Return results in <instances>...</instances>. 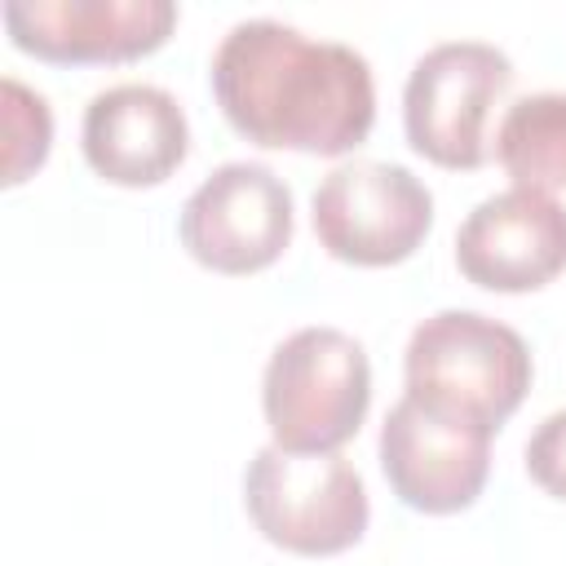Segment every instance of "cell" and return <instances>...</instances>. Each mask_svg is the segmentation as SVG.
<instances>
[{"mask_svg":"<svg viewBox=\"0 0 566 566\" xmlns=\"http://www.w3.org/2000/svg\"><path fill=\"white\" fill-rule=\"evenodd\" d=\"M181 248L212 274H256L292 243V190L252 159H230L181 203Z\"/></svg>","mask_w":566,"mask_h":566,"instance_id":"obj_7","label":"cell"},{"mask_svg":"<svg viewBox=\"0 0 566 566\" xmlns=\"http://www.w3.org/2000/svg\"><path fill=\"white\" fill-rule=\"evenodd\" d=\"M0 124H4V186H18L49 159L53 111L35 88L4 75V84H0Z\"/></svg>","mask_w":566,"mask_h":566,"instance_id":"obj_13","label":"cell"},{"mask_svg":"<svg viewBox=\"0 0 566 566\" xmlns=\"http://www.w3.org/2000/svg\"><path fill=\"white\" fill-rule=\"evenodd\" d=\"M13 49L53 66L133 62L155 53L172 27V0H9L0 9Z\"/></svg>","mask_w":566,"mask_h":566,"instance_id":"obj_9","label":"cell"},{"mask_svg":"<svg viewBox=\"0 0 566 566\" xmlns=\"http://www.w3.org/2000/svg\"><path fill=\"white\" fill-rule=\"evenodd\" d=\"M455 265L486 292H535L566 270V203L509 186L486 195L455 230Z\"/></svg>","mask_w":566,"mask_h":566,"instance_id":"obj_10","label":"cell"},{"mask_svg":"<svg viewBox=\"0 0 566 566\" xmlns=\"http://www.w3.org/2000/svg\"><path fill=\"white\" fill-rule=\"evenodd\" d=\"M491 438L495 429L402 394L380 424L385 482L416 513H429V517L460 513L486 486Z\"/></svg>","mask_w":566,"mask_h":566,"instance_id":"obj_8","label":"cell"},{"mask_svg":"<svg viewBox=\"0 0 566 566\" xmlns=\"http://www.w3.org/2000/svg\"><path fill=\"white\" fill-rule=\"evenodd\" d=\"M80 146L102 181L142 190L168 181L181 168L190 150V124L168 88L128 80L88 97Z\"/></svg>","mask_w":566,"mask_h":566,"instance_id":"obj_11","label":"cell"},{"mask_svg":"<svg viewBox=\"0 0 566 566\" xmlns=\"http://www.w3.org/2000/svg\"><path fill=\"white\" fill-rule=\"evenodd\" d=\"M495 159L526 190L566 186V93H526L517 97L495 128Z\"/></svg>","mask_w":566,"mask_h":566,"instance_id":"obj_12","label":"cell"},{"mask_svg":"<svg viewBox=\"0 0 566 566\" xmlns=\"http://www.w3.org/2000/svg\"><path fill=\"white\" fill-rule=\"evenodd\" d=\"M522 455H526L531 482L539 491H548L553 500H566V407L535 424Z\"/></svg>","mask_w":566,"mask_h":566,"instance_id":"obj_14","label":"cell"},{"mask_svg":"<svg viewBox=\"0 0 566 566\" xmlns=\"http://www.w3.org/2000/svg\"><path fill=\"white\" fill-rule=\"evenodd\" d=\"M371 363L340 327H296L261 376V411L274 447L292 455L340 451L367 420Z\"/></svg>","mask_w":566,"mask_h":566,"instance_id":"obj_2","label":"cell"},{"mask_svg":"<svg viewBox=\"0 0 566 566\" xmlns=\"http://www.w3.org/2000/svg\"><path fill=\"white\" fill-rule=\"evenodd\" d=\"M243 509L274 548L296 557L345 553L371 522L367 486L340 451L292 455L274 442L243 469Z\"/></svg>","mask_w":566,"mask_h":566,"instance_id":"obj_4","label":"cell"},{"mask_svg":"<svg viewBox=\"0 0 566 566\" xmlns=\"http://www.w3.org/2000/svg\"><path fill=\"white\" fill-rule=\"evenodd\" d=\"M407 398L500 429L531 389L526 340L478 310H438L416 323L402 354Z\"/></svg>","mask_w":566,"mask_h":566,"instance_id":"obj_3","label":"cell"},{"mask_svg":"<svg viewBox=\"0 0 566 566\" xmlns=\"http://www.w3.org/2000/svg\"><path fill=\"white\" fill-rule=\"evenodd\" d=\"M208 75L226 124L265 150L349 155L376 124V80L367 57L279 18L234 22L221 35Z\"/></svg>","mask_w":566,"mask_h":566,"instance_id":"obj_1","label":"cell"},{"mask_svg":"<svg viewBox=\"0 0 566 566\" xmlns=\"http://www.w3.org/2000/svg\"><path fill=\"white\" fill-rule=\"evenodd\" d=\"M310 217L327 256L380 270L407 261L424 243L433 226V195L402 164L354 159L318 181Z\"/></svg>","mask_w":566,"mask_h":566,"instance_id":"obj_6","label":"cell"},{"mask_svg":"<svg viewBox=\"0 0 566 566\" xmlns=\"http://www.w3.org/2000/svg\"><path fill=\"white\" fill-rule=\"evenodd\" d=\"M513 84V62L486 40H442L416 57L402 88L407 146L438 168L473 172L486 164V119Z\"/></svg>","mask_w":566,"mask_h":566,"instance_id":"obj_5","label":"cell"}]
</instances>
